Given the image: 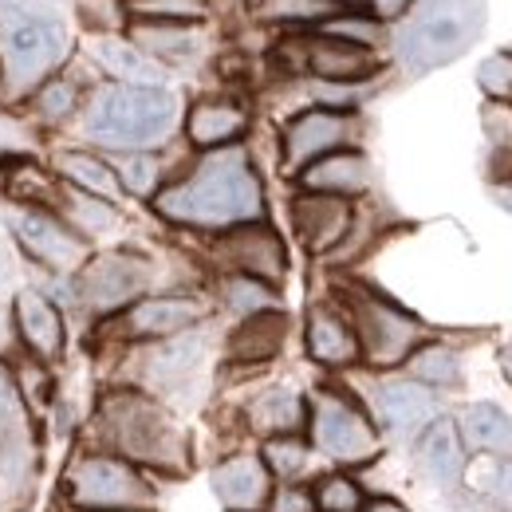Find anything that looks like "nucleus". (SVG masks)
<instances>
[{
	"label": "nucleus",
	"instance_id": "nucleus-1",
	"mask_svg": "<svg viewBox=\"0 0 512 512\" xmlns=\"http://www.w3.org/2000/svg\"><path fill=\"white\" fill-rule=\"evenodd\" d=\"M158 213L197 225V229H225V225H249L264 213V193L256 182L245 150H213L197 162L186 182L158 193Z\"/></svg>",
	"mask_w": 512,
	"mask_h": 512
},
{
	"label": "nucleus",
	"instance_id": "nucleus-2",
	"mask_svg": "<svg viewBox=\"0 0 512 512\" xmlns=\"http://www.w3.org/2000/svg\"><path fill=\"white\" fill-rule=\"evenodd\" d=\"M178 123V99L162 87H103L91 107L83 127L95 142L115 146V150H142L162 142Z\"/></svg>",
	"mask_w": 512,
	"mask_h": 512
},
{
	"label": "nucleus",
	"instance_id": "nucleus-3",
	"mask_svg": "<svg viewBox=\"0 0 512 512\" xmlns=\"http://www.w3.org/2000/svg\"><path fill=\"white\" fill-rule=\"evenodd\" d=\"M485 28L481 0H426L422 12L398 32V60L406 71L422 75L453 64Z\"/></svg>",
	"mask_w": 512,
	"mask_h": 512
},
{
	"label": "nucleus",
	"instance_id": "nucleus-4",
	"mask_svg": "<svg viewBox=\"0 0 512 512\" xmlns=\"http://www.w3.org/2000/svg\"><path fill=\"white\" fill-rule=\"evenodd\" d=\"M103 430L134 461H150V465H174V461H182L178 426L150 398H138V394H115V398H107V406H103Z\"/></svg>",
	"mask_w": 512,
	"mask_h": 512
},
{
	"label": "nucleus",
	"instance_id": "nucleus-5",
	"mask_svg": "<svg viewBox=\"0 0 512 512\" xmlns=\"http://www.w3.org/2000/svg\"><path fill=\"white\" fill-rule=\"evenodd\" d=\"M67 497L87 512H138L154 501L146 477L119 457H83L67 469Z\"/></svg>",
	"mask_w": 512,
	"mask_h": 512
},
{
	"label": "nucleus",
	"instance_id": "nucleus-6",
	"mask_svg": "<svg viewBox=\"0 0 512 512\" xmlns=\"http://www.w3.org/2000/svg\"><path fill=\"white\" fill-rule=\"evenodd\" d=\"M64 28L56 20L32 16V12H12L4 24V67L16 87H32L44 79L64 56Z\"/></svg>",
	"mask_w": 512,
	"mask_h": 512
},
{
	"label": "nucleus",
	"instance_id": "nucleus-7",
	"mask_svg": "<svg viewBox=\"0 0 512 512\" xmlns=\"http://www.w3.org/2000/svg\"><path fill=\"white\" fill-rule=\"evenodd\" d=\"M355 339H359V351L375 363V367H394L402 363L418 339H422V327L418 320H410L406 312H398L394 304L375 300V296H355Z\"/></svg>",
	"mask_w": 512,
	"mask_h": 512
},
{
	"label": "nucleus",
	"instance_id": "nucleus-8",
	"mask_svg": "<svg viewBox=\"0 0 512 512\" xmlns=\"http://www.w3.org/2000/svg\"><path fill=\"white\" fill-rule=\"evenodd\" d=\"M150 284V264L142 256L107 253L83 264L79 272V296L95 312H119L134 304Z\"/></svg>",
	"mask_w": 512,
	"mask_h": 512
},
{
	"label": "nucleus",
	"instance_id": "nucleus-9",
	"mask_svg": "<svg viewBox=\"0 0 512 512\" xmlns=\"http://www.w3.org/2000/svg\"><path fill=\"white\" fill-rule=\"evenodd\" d=\"M312 434H316V446L335 457V461H347V465H359V461H371L379 453V438L371 430V422L343 398L335 394H323L316 402V414H312Z\"/></svg>",
	"mask_w": 512,
	"mask_h": 512
},
{
	"label": "nucleus",
	"instance_id": "nucleus-10",
	"mask_svg": "<svg viewBox=\"0 0 512 512\" xmlns=\"http://www.w3.org/2000/svg\"><path fill=\"white\" fill-rule=\"evenodd\" d=\"M8 225H12V233H16V241L28 249V253L36 256L40 264H48V268H79V260H83V241L67 229L60 217H52V213H40V209H12V217H8Z\"/></svg>",
	"mask_w": 512,
	"mask_h": 512
},
{
	"label": "nucleus",
	"instance_id": "nucleus-11",
	"mask_svg": "<svg viewBox=\"0 0 512 512\" xmlns=\"http://www.w3.org/2000/svg\"><path fill=\"white\" fill-rule=\"evenodd\" d=\"M221 256H225L241 276L260 280V284H264V280H280V276H284V264H288L280 237H276L272 229H264V225H241L237 233H229V237L221 241Z\"/></svg>",
	"mask_w": 512,
	"mask_h": 512
},
{
	"label": "nucleus",
	"instance_id": "nucleus-12",
	"mask_svg": "<svg viewBox=\"0 0 512 512\" xmlns=\"http://www.w3.org/2000/svg\"><path fill=\"white\" fill-rule=\"evenodd\" d=\"M292 221H296L300 241L312 253H327L351 229V205L343 197H331V193H304L292 205Z\"/></svg>",
	"mask_w": 512,
	"mask_h": 512
},
{
	"label": "nucleus",
	"instance_id": "nucleus-13",
	"mask_svg": "<svg viewBox=\"0 0 512 512\" xmlns=\"http://www.w3.org/2000/svg\"><path fill=\"white\" fill-rule=\"evenodd\" d=\"M351 134V119H343L339 111H308L300 115L288 134H284V162L296 166H312L323 154H335V146Z\"/></svg>",
	"mask_w": 512,
	"mask_h": 512
},
{
	"label": "nucleus",
	"instance_id": "nucleus-14",
	"mask_svg": "<svg viewBox=\"0 0 512 512\" xmlns=\"http://www.w3.org/2000/svg\"><path fill=\"white\" fill-rule=\"evenodd\" d=\"M12 323H16L24 347L36 359H60V351H64V320H60L52 300H44L40 292H20L16 304H12Z\"/></svg>",
	"mask_w": 512,
	"mask_h": 512
},
{
	"label": "nucleus",
	"instance_id": "nucleus-15",
	"mask_svg": "<svg viewBox=\"0 0 512 512\" xmlns=\"http://www.w3.org/2000/svg\"><path fill=\"white\" fill-rule=\"evenodd\" d=\"M201 304L197 300H182V296H158V300H138L130 304L123 316V331L134 339H158V335H178L201 320Z\"/></svg>",
	"mask_w": 512,
	"mask_h": 512
},
{
	"label": "nucleus",
	"instance_id": "nucleus-16",
	"mask_svg": "<svg viewBox=\"0 0 512 512\" xmlns=\"http://www.w3.org/2000/svg\"><path fill=\"white\" fill-rule=\"evenodd\" d=\"M213 493L233 512H256L268 501V469L256 457H233L213 469Z\"/></svg>",
	"mask_w": 512,
	"mask_h": 512
},
{
	"label": "nucleus",
	"instance_id": "nucleus-17",
	"mask_svg": "<svg viewBox=\"0 0 512 512\" xmlns=\"http://www.w3.org/2000/svg\"><path fill=\"white\" fill-rule=\"evenodd\" d=\"M304 64L312 75H320L327 83H355V79H367L375 71V56L359 44L331 36V40H308Z\"/></svg>",
	"mask_w": 512,
	"mask_h": 512
},
{
	"label": "nucleus",
	"instance_id": "nucleus-18",
	"mask_svg": "<svg viewBox=\"0 0 512 512\" xmlns=\"http://www.w3.org/2000/svg\"><path fill=\"white\" fill-rule=\"evenodd\" d=\"M418 465L434 485H457L465 473V449H461V434L457 426L438 418L430 422V430L418 442Z\"/></svg>",
	"mask_w": 512,
	"mask_h": 512
},
{
	"label": "nucleus",
	"instance_id": "nucleus-19",
	"mask_svg": "<svg viewBox=\"0 0 512 512\" xmlns=\"http://www.w3.org/2000/svg\"><path fill=\"white\" fill-rule=\"evenodd\" d=\"M367 182H371V166H367V158L355 154V150L323 154L320 162H312V166L304 170V186L312 193H331V197L367 190Z\"/></svg>",
	"mask_w": 512,
	"mask_h": 512
},
{
	"label": "nucleus",
	"instance_id": "nucleus-20",
	"mask_svg": "<svg viewBox=\"0 0 512 512\" xmlns=\"http://www.w3.org/2000/svg\"><path fill=\"white\" fill-rule=\"evenodd\" d=\"M308 351L323 367H347V363H355L363 355L355 331L327 308H316L308 316Z\"/></svg>",
	"mask_w": 512,
	"mask_h": 512
},
{
	"label": "nucleus",
	"instance_id": "nucleus-21",
	"mask_svg": "<svg viewBox=\"0 0 512 512\" xmlns=\"http://www.w3.org/2000/svg\"><path fill=\"white\" fill-rule=\"evenodd\" d=\"M379 406H383L386 426L398 438H410L414 430H422L434 418V398L418 383H386L379 390Z\"/></svg>",
	"mask_w": 512,
	"mask_h": 512
},
{
	"label": "nucleus",
	"instance_id": "nucleus-22",
	"mask_svg": "<svg viewBox=\"0 0 512 512\" xmlns=\"http://www.w3.org/2000/svg\"><path fill=\"white\" fill-rule=\"evenodd\" d=\"M249 127V115L237 103H197L186 119L190 142L205 146V150H221L225 142L241 138Z\"/></svg>",
	"mask_w": 512,
	"mask_h": 512
},
{
	"label": "nucleus",
	"instance_id": "nucleus-23",
	"mask_svg": "<svg viewBox=\"0 0 512 512\" xmlns=\"http://www.w3.org/2000/svg\"><path fill=\"white\" fill-rule=\"evenodd\" d=\"M284 335H288V320L280 312H256L233 331L229 355L237 363H264L284 347Z\"/></svg>",
	"mask_w": 512,
	"mask_h": 512
},
{
	"label": "nucleus",
	"instance_id": "nucleus-24",
	"mask_svg": "<svg viewBox=\"0 0 512 512\" xmlns=\"http://www.w3.org/2000/svg\"><path fill=\"white\" fill-rule=\"evenodd\" d=\"M91 52H95V60L107 67L115 79H123L130 87H158V79H162L158 64L142 48H134L127 40H119V36H99L91 44Z\"/></svg>",
	"mask_w": 512,
	"mask_h": 512
},
{
	"label": "nucleus",
	"instance_id": "nucleus-25",
	"mask_svg": "<svg viewBox=\"0 0 512 512\" xmlns=\"http://www.w3.org/2000/svg\"><path fill=\"white\" fill-rule=\"evenodd\" d=\"M461 438L473 449H489V453H512V418L501 406L489 402H473L461 414Z\"/></svg>",
	"mask_w": 512,
	"mask_h": 512
},
{
	"label": "nucleus",
	"instance_id": "nucleus-26",
	"mask_svg": "<svg viewBox=\"0 0 512 512\" xmlns=\"http://www.w3.org/2000/svg\"><path fill=\"white\" fill-rule=\"evenodd\" d=\"M60 174H64L71 186L95 193V197H111V201H115V197L123 193L119 174H115L107 162H99V158H91V154H79V150L60 154Z\"/></svg>",
	"mask_w": 512,
	"mask_h": 512
},
{
	"label": "nucleus",
	"instance_id": "nucleus-27",
	"mask_svg": "<svg viewBox=\"0 0 512 512\" xmlns=\"http://www.w3.org/2000/svg\"><path fill=\"white\" fill-rule=\"evenodd\" d=\"M300 422H304V402H300L292 390H268V394L256 398V406H253L256 430L284 438V434L300 430Z\"/></svg>",
	"mask_w": 512,
	"mask_h": 512
},
{
	"label": "nucleus",
	"instance_id": "nucleus-28",
	"mask_svg": "<svg viewBox=\"0 0 512 512\" xmlns=\"http://www.w3.org/2000/svg\"><path fill=\"white\" fill-rule=\"evenodd\" d=\"M134 48L154 52V56H190L197 48V36L182 24H138L134 28Z\"/></svg>",
	"mask_w": 512,
	"mask_h": 512
},
{
	"label": "nucleus",
	"instance_id": "nucleus-29",
	"mask_svg": "<svg viewBox=\"0 0 512 512\" xmlns=\"http://www.w3.org/2000/svg\"><path fill=\"white\" fill-rule=\"evenodd\" d=\"M331 0H264V16L268 20H284V24H320V20H335Z\"/></svg>",
	"mask_w": 512,
	"mask_h": 512
},
{
	"label": "nucleus",
	"instance_id": "nucleus-30",
	"mask_svg": "<svg viewBox=\"0 0 512 512\" xmlns=\"http://www.w3.org/2000/svg\"><path fill=\"white\" fill-rule=\"evenodd\" d=\"M410 371L422 383H438V386L457 383V359H453V351H446V347H422L410 359Z\"/></svg>",
	"mask_w": 512,
	"mask_h": 512
},
{
	"label": "nucleus",
	"instance_id": "nucleus-31",
	"mask_svg": "<svg viewBox=\"0 0 512 512\" xmlns=\"http://www.w3.org/2000/svg\"><path fill=\"white\" fill-rule=\"evenodd\" d=\"M67 213H71V221L79 225V233H107L111 225H115V209L107 205V201H95V197H87V193H71L67 197Z\"/></svg>",
	"mask_w": 512,
	"mask_h": 512
},
{
	"label": "nucleus",
	"instance_id": "nucleus-32",
	"mask_svg": "<svg viewBox=\"0 0 512 512\" xmlns=\"http://www.w3.org/2000/svg\"><path fill=\"white\" fill-rule=\"evenodd\" d=\"M197 355H201V343H197V339H178V343L162 347V351L150 359V371H154L158 379H182L186 371H193Z\"/></svg>",
	"mask_w": 512,
	"mask_h": 512
},
{
	"label": "nucleus",
	"instance_id": "nucleus-33",
	"mask_svg": "<svg viewBox=\"0 0 512 512\" xmlns=\"http://www.w3.org/2000/svg\"><path fill=\"white\" fill-rule=\"evenodd\" d=\"M130 8L158 24H182L205 16V0H130Z\"/></svg>",
	"mask_w": 512,
	"mask_h": 512
},
{
	"label": "nucleus",
	"instance_id": "nucleus-34",
	"mask_svg": "<svg viewBox=\"0 0 512 512\" xmlns=\"http://www.w3.org/2000/svg\"><path fill=\"white\" fill-rule=\"evenodd\" d=\"M264 461H268L272 473H280V477H296V473L308 465V449H304L300 438L284 434V438H272V442L264 446Z\"/></svg>",
	"mask_w": 512,
	"mask_h": 512
},
{
	"label": "nucleus",
	"instance_id": "nucleus-35",
	"mask_svg": "<svg viewBox=\"0 0 512 512\" xmlns=\"http://www.w3.org/2000/svg\"><path fill=\"white\" fill-rule=\"evenodd\" d=\"M316 505L323 512H359L363 509V497H359V485L347 481V477H327L320 485V497Z\"/></svg>",
	"mask_w": 512,
	"mask_h": 512
},
{
	"label": "nucleus",
	"instance_id": "nucleus-36",
	"mask_svg": "<svg viewBox=\"0 0 512 512\" xmlns=\"http://www.w3.org/2000/svg\"><path fill=\"white\" fill-rule=\"evenodd\" d=\"M477 83L485 87V95L501 99V103H512V56L501 52V56H489L481 71H477Z\"/></svg>",
	"mask_w": 512,
	"mask_h": 512
},
{
	"label": "nucleus",
	"instance_id": "nucleus-37",
	"mask_svg": "<svg viewBox=\"0 0 512 512\" xmlns=\"http://www.w3.org/2000/svg\"><path fill=\"white\" fill-rule=\"evenodd\" d=\"M225 296H229V304L237 308V312H268V304H272V292L260 284V280H249V276H237V280H229V288H225Z\"/></svg>",
	"mask_w": 512,
	"mask_h": 512
},
{
	"label": "nucleus",
	"instance_id": "nucleus-38",
	"mask_svg": "<svg viewBox=\"0 0 512 512\" xmlns=\"http://www.w3.org/2000/svg\"><path fill=\"white\" fill-rule=\"evenodd\" d=\"M71 107H75V87H71L67 79H52V83H44V87H40V95H36V111H40L48 123H56V119L71 115Z\"/></svg>",
	"mask_w": 512,
	"mask_h": 512
},
{
	"label": "nucleus",
	"instance_id": "nucleus-39",
	"mask_svg": "<svg viewBox=\"0 0 512 512\" xmlns=\"http://www.w3.org/2000/svg\"><path fill=\"white\" fill-rule=\"evenodd\" d=\"M327 32L335 40H347V44H359V48L379 44V24L363 20V16H335V20H327Z\"/></svg>",
	"mask_w": 512,
	"mask_h": 512
},
{
	"label": "nucleus",
	"instance_id": "nucleus-40",
	"mask_svg": "<svg viewBox=\"0 0 512 512\" xmlns=\"http://www.w3.org/2000/svg\"><path fill=\"white\" fill-rule=\"evenodd\" d=\"M154 178H158V162L154 158H130L127 166H123L119 182H127V190L134 193H150L154 190Z\"/></svg>",
	"mask_w": 512,
	"mask_h": 512
},
{
	"label": "nucleus",
	"instance_id": "nucleus-41",
	"mask_svg": "<svg viewBox=\"0 0 512 512\" xmlns=\"http://www.w3.org/2000/svg\"><path fill=\"white\" fill-rule=\"evenodd\" d=\"M272 512H316V501L304 489H280L272 501Z\"/></svg>",
	"mask_w": 512,
	"mask_h": 512
},
{
	"label": "nucleus",
	"instance_id": "nucleus-42",
	"mask_svg": "<svg viewBox=\"0 0 512 512\" xmlns=\"http://www.w3.org/2000/svg\"><path fill=\"white\" fill-rule=\"evenodd\" d=\"M20 410V394H16V383H12V375L0 367V418H8V414H16Z\"/></svg>",
	"mask_w": 512,
	"mask_h": 512
},
{
	"label": "nucleus",
	"instance_id": "nucleus-43",
	"mask_svg": "<svg viewBox=\"0 0 512 512\" xmlns=\"http://www.w3.org/2000/svg\"><path fill=\"white\" fill-rule=\"evenodd\" d=\"M493 497H497L505 509H512V465H501V469L493 473Z\"/></svg>",
	"mask_w": 512,
	"mask_h": 512
},
{
	"label": "nucleus",
	"instance_id": "nucleus-44",
	"mask_svg": "<svg viewBox=\"0 0 512 512\" xmlns=\"http://www.w3.org/2000/svg\"><path fill=\"white\" fill-rule=\"evenodd\" d=\"M367 4H371L375 20H398V16H406V8H410V0H367Z\"/></svg>",
	"mask_w": 512,
	"mask_h": 512
},
{
	"label": "nucleus",
	"instance_id": "nucleus-45",
	"mask_svg": "<svg viewBox=\"0 0 512 512\" xmlns=\"http://www.w3.org/2000/svg\"><path fill=\"white\" fill-rule=\"evenodd\" d=\"M363 512H406L402 505H394V501H375V505H367Z\"/></svg>",
	"mask_w": 512,
	"mask_h": 512
},
{
	"label": "nucleus",
	"instance_id": "nucleus-46",
	"mask_svg": "<svg viewBox=\"0 0 512 512\" xmlns=\"http://www.w3.org/2000/svg\"><path fill=\"white\" fill-rule=\"evenodd\" d=\"M501 367H505V375L512 379V343L505 347V351H501Z\"/></svg>",
	"mask_w": 512,
	"mask_h": 512
},
{
	"label": "nucleus",
	"instance_id": "nucleus-47",
	"mask_svg": "<svg viewBox=\"0 0 512 512\" xmlns=\"http://www.w3.org/2000/svg\"><path fill=\"white\" fill-rule=\"evenodd\" d=\"M331 4H359V0H331Z\"/></svg>",
	"mask_w": 512,
	"mask_h": 512
},
{
	"label": "nucleus",
	"instance_id": "nucleus-48",
	"mask_svg": "<svg viewBox=\"0 0 512 512\" xmlns=\"http://www.w3.org/2000/svg\"><path fill=\"white\" fill-rule=\"evenodd\" d=\"M0 327H4V323H0Z\"/></svg>",
	"mask_w": 512,
	"mask_h": 512
}]
</instances>
